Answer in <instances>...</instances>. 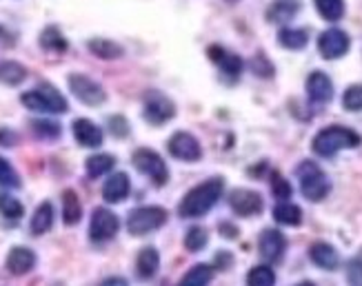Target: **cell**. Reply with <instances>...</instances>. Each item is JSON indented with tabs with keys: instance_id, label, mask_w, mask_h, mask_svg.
Instances as JSON below:
<instances>
[{
	"instance_id": "cell-10",
	"label": "cell",
	"mask_w": 362,
	"mask_h": 286,
	"mask_svg": "<svg viewBox=\"0 0 362 286\" xmlns=\"http://www.w3.org/2000/svg\"><path fill=\"white\" fill-rule=\"evenodd\" d=\"M167 149L171 155L176 157V160H182V162H198L202 157L200 142L187 131H178V133L171 136L167 142Z\"/></svg>"
},
{
	"instance_id": "cell-22",
	"label": "cell",
	"mask_w": 362,
	"mask_h": 286,
	"mask_svg": "<svg viewBox=\"0 0 362 286\" xmlns=\"http://www.w3.org/2000/svg\"><path fill=\"white\" fill-rule=\"evenodd\" d=\"M87 49L100 60H118L124 56L122 47L114 40H109V38H91L87 42Z\"/></svg>"
},
{
	"instance_id": "cell-1",
	"label": "cell",
	"mask_w": 362,
	"mask_h": 286,
	"mask_svg": "<svg viewBox=\"0 0 362 286\" xmlns=\"http://www.w3.org/2000/svg\"><path fill=\"white\" fill-rule=\"evenodd\" d=\"M223 191H225V182L220 178L200 182L182 198V202L178 206V213L182 218H200L204 213H209L218 204V200L223 198Z\"/></svg>"
},
{
	"instance_id": "cell-20",
	"label": "cell",
	"mask_w": 362,
	"mask_h": 286,
	"mask_svg": "<svg viewBox=\"0 0 362 286\" xmlns=\"http://www.w3.org/2000/svg\"><path fill=\"white\" fill-rule=\"evenodd\" d=\"M160 268V256L158 251L153 246H145L143 251L138 253V260H136V271L143 280H151Z\"/></svg>"
},
{
	"instance_id": "cell-17",
	"label": "cell",
	"mask_w": 362,
	"mask_h": 286,
	"mask_svg": "<svg viewBox=\"0 0 362 286\" xmlns=\"http://www.w3.org/2000/svg\"><path fill=\"white\" fill-rule=\"evenodd\" d=\"M129 191H132L129 176H127V173L118 171L103 184V198L109 204H118V202H122L124 198L129 196Z\"/></svg>"
},
{
	"instance_id": "cell-7",
	"label": "cell",
	"mask_w": 362,
	"mask_h": 286,
	"mask_svg": "<svg viewBox=\"0 0 362 286\" xmlns=\"http://www.w3.org/2000/svg\"><path fill=\"white\" fill-rule=\"evenodd\" d=\"M69 91L87 107H100L107 100L105 89L85 73H69Z\"/></svg>"
},
{
	"instance_id": "cell-43",
	"label": "cell",
	"mask_w": 362,
	"mask_h": 286,
	"mask_svg": "<svg viewBox=\"0 0 362 286\" xmlns=\"http://www.w3.org/2000/svg\"><path fill=\"white\" fill-rule=\"evenodd\" d=\"M220 233L227 235L229 240H233V237L238 235V229H235L233 225H229V222H223V225H220Z\"/></svg>"
},
{
	"instance_id": "cell-2",
	"label": "cell",
	"mask_w": 362,
	"mask_h": 286,
	"mask_svg": "<svg viewBox=\"0 0 362 286\" xmlns=\"http://www.w3.org/2000/svg\"><path fill=\"white\" fill-rule=\"evenodd\" d=\"M360 145V136L347 126H325L320 133H316L311 147L320 157H334L342 149H356Z\"/></svg>"
},
{
	"instance_id": "cell-42",
	"label": "cell",
	"mask_w": 362,
	"mask_h": 286,
	"mask_svg": "<svg viewBox=\"0 0 362 286\" xmlns=\"http://www.w3.org/2000/svg\"><path fill=\"white\" fill-rule=\"evenodd\" d=\"M16 142H18V136L11 133L9 129H5V126H3V129H0V145H3V147H13Z\"/></svg>"
},
{
	"instance_id": "cell-33",
	"label": "cell",
	"mask_w": 362,
	"mask_h": 286,
	"mask_svg": "<svg viewBox=\"0 0 362 286\" xmlns=\"http://www.w3.org/2000/svg\"><path fill=\"white\" fill-rule=\"evenodd\" d=\"M23 213H25V206L18 200L7 193H0V215L7 220H18L23 218Z\"/></svg>"
},
{
	"instance_id": "cell-37",
	"label": "cell",
	"mask_w": 362,
	"mask_h": 286,
	"mask_svg": "<svg viewBox=\"0 0 362 286\" xmlns=\"http://www.w3.org/2000/svg\"><path fill=\"white\" fill-rule=\"evenodd\" d=\"M342 107L347 111H362V83L351 85L342 95Z\"/></svg>"
},
{
	"instance_id": "cell-36",
	"label": "cell",
	"mask_w": 362,
	"mask_h": 286,
	"mask_svg": "<svg viewBox=\"0 0 362 286\" xmlns=\"http://www.w3.org/2000/svg\"><path fill=\"white\" fill-rule=\"evenodd\" d=\"M0 186H7V189H18L21 186V176L5 157H0Z\"/></svg>"
},
{
	"instance_id": "cell-34",
	"label": "cell",
	"mask_w": 362,
	"mask_h": 286,
	"mask_svg": "<svg viewBox=\"0 0 362 286\" xmlns=\"http://www.w3.org/2000/svg\"><path fill=\"white\" fill-rule=\"evenodd\" d=\"M207 242H209V235H207V231H204L202 227H192L187 231V235H185V246H187V251H202L204 246H207Z\"/></svg>"
},
{
	"instance_id": "cell-11",
	"label": "cell",
	"mask_w": 362,
	"mask_h": 286,
	"mask_svg": "<svg viewBox=\"0 0 362 286\" xmlns=\"http://www.w3.org/2000/svg\"><path fill=\"white\" fill-rule=\"evenodd\" d=\"M349 47H351L349 36L344 34L342 29H338V27H332V29L322 31L320 38H318V52L327 60L342 58L344 54L349 52Z\"/></svg>"
},
{
	"instance_id": "cell-3",
	"label": "cell",
	"mask_w": 362,
	"mask_h": 286,
	"mask_svg": "<svg viewBox=\"0 0 362 286\" xmlns=\"http://www.w3.org/2000/svg\"><path fill=\"white\" fill-rule=\"evenodd\" d=\"M21 102L29 111H38V114H65L69 109L65 95L49 83H40L36 89L25 91L21 95Z\"/></svg>"
},
{
	"instance_id": "cell-14",
	"label": "cell",
	"mask_w": 362,
	"mask_h": 286,
	"mask_svg": "<svg viewBox=\"0 0 362 286\" xmlns=\"http://www.w3.org/2000/svg\"><path fill=\"white\" fill-rule=\"evenodd\" d=\"M307 95L311 102L325 105L334 98V83L325 71H313L307 78Z\"/></svg>"
},
{
	"instance_id": "cell-30",
	"label": "cell",
	"mask_w": 362,
	"mask_h": 286,
	"mask_svg": "<svg viewBox=\"0 0 362 286\" xmlns=\"http://www.w3.org/2000/svg\"><path fill=\"white\" fill-rule=\"evenodd\" d=\"M214 278V266L209 264H196L194 268L182 275L180 286H207Z\"/></svg>"
},
{
	"instance_id": "cell-19",
	"label": "cell",
	"mask_w": 362,
	"mask_h": 286,
	"mask_svg": "<svg viewBox=\"0 0 362 286\" xmlns=\"http://www.w3.org/2000/svg\"><path fill=\"white\" fill-rule=\"evenodd\" d=\"M309 258L311 262L320 266V268H327V271H334V268L340 264V258H338V253L332 244H327V242H316V244H311L309 249Z\"/></svg>"
},
{
	"instance_id": "cell-44",
	"label": "cell",
	"mask_w": 362,
	"mask_h": 286,
	"mask_svg": "<svg viewBox=\"0 0 362 286\" xmlns=\"http://www.w3.org/2000/svg\"><path fill=\"white\" fill-rule=\"evenodd\" d=\"M100 286H129L127 280H122V278H107Z\"/></svg>"
},
{
	"instance_id": "cell-27",
	"label": "cell",
	"mask_w": 362,
	"mask_h": 286,
	"mask_svg": "<svg viewBox=\"0 0 362 286\" xmlns=\"http://www.w3.org/2000/svg\"><path fill=\"white\" fill-rule=\"evenodd\" d=\"M274 218L285 227H298L303 222V211L300 206H296L291 202H278L274 206Z\"/></svg>"
},
{
	"instance_id": "cell-23",
	"label": "cell",
	"mask_w": 362,
	"mask_h": 286,
	"mask_svg": "<svg viewBox=\"0 0 362 286\" xmlns=\"http://www.w3.org/2000/svg\"><path fill=\"white\" fill-rule=\"evenodd\" d=\"M300 9V0H274L269 11H267V20L269 23H289Z\"/></svg>"
},
{
	"instance_id": "cell-16",
	"label": "cell",
	"mask_w": 362,
	"mask_h": 286,
	"mask_svg": "<svg viewBox=\"0 0 362 286\" xmlns=\"http://www.w3.org/2000/svg\"><path fill=\"white\" fill-rule=\"evenodd\" d=\"M5 266H7V271L11 275H25L36 266V253L31 249H27V246H13L7 253Z\"/></svg>"
},
{
	"instance_id": "cell-29",
	"label": "cell",
	"mask_w": 362,
	"mask_h": 286,
	"mask_svg": "<svg viewBox=\"0 0 362 286\" xmlns=\"http://www.w3.org/2000/svg\"><path fill=\"white\" fill-rule=\"evenodd\" d=\"M278 42L285 47V49H305L307 42H309V36L305 29H291V27H285L278 31Z\"/></svg>"
},
{
	"instance_id": "cell-9",
	"label": "cell",
	"mask_w": 362,
	"mask_h": 286,
	"mask_svg": "<svg viewBox=\"0 0 362 286\" xmlns=\"http://www.w3.org/2000/svg\"><path fill=\"white\" fill-rule=\"evenodd\" d=\"M118 229H120L118 215L112 213L109 209H105V206H98V209L91 213V222H89V237H91V242H109V240H114Z\"/></svg>"
},
{
	"instance_id": "cell-41",
	"label": "cell",
	"mask_w": 362,
	"mask_h": 286,
	"mask_svg": "<svg viewBox=\"0 0 362 286\" xmlns=\"http://www.w3.org/2000/svg\"><path fill=\"white\" fill-rule=\"evenodd\" d=\"M347 280H349L351 286H362V258H356V260L349 262Z\"/></svg>"
},
{
	"instance_id": "cell-32",
	"label": "cell",
	"mask_w": 362,
	"mask_h": 286,
	"mask_svg": "<svg viewBox=\"0 0 362 286\" xmlns=\"http://www.w3.org/2000/svg\"><path fill=\"white\" fill-rule=\"evenodd\" d=\"M247 284L249 286H274L276 284V273L272 266H254L247 275Z\"/></svg>"
},
{
	"instance_id": "cell-8",
	"label": "cell",
	"mask_w": 362,
	"mask_h": 286,
	"mask_svg": "<svg viewBox=\"0 0 362 286\" xmlns=\"http://www.w3.org/2000/svg\"><path fill=\"white\" fill-rule=\"evenodd\" d=\"M143 116L149 124L160 126L176 116V105L171 102L163 91H147L145 105H143Z\"/></svg>"
},
{
	"instance_id": "cell-26",
	"label": "cell",
	"mask_w": 362,
	"mask_h": 286,
	"mask_svg": "<svg viewBox=\"0 0 362 286\" xmlns=\"http://www.w3.org/2000/svg\"><path fill=\"white\" fill-rule=\"evenodd\" d=\"M52 225H54V206L49 202L38 204V209L34 211V218H31V233L42 235L52 229Z\"/></svg>"
},
{
	"instance_id": "cell-25",
	"label": "cell",
	"mask_w": 362,
	"mask_h": 286,
	"mask_svg": "<svg viewBox=\"0 0 362 286\" xmlns=\"http://www.w3.org/2000/svg\"><path fill=\"white\" fill-rule=\"evenodd\" d=\"M27 81V69L16 60H3L0 62V83L7 87H18Z\"/></svg>"
},
{
	"instance_id": "cell-40",
	"label": "cell",
	"mask_w": 362,
	"mask_h": 286,
	"mask_svg": "<svg viewBox=\"0 0 362 286\" xmlns=\"http://www.w3.org/2000/svg\"><path fill=\"white\" fill-rule=\"evenodd\" d=\"M109 129H112V133L116 138H127L129 136V122L122 116H112L109 118Z\"/></svg>"
},
{
	"instance_id": "cell-35",
	"label": "cell",
	"mask_w": 362,
	"mask_h": 286,
	"mask_svg": "<svg viewBox=\"0 0 362 286\" xmlns=\"http://www.w3.org/2000/svg\"><path fill=\"white\" fill-rule=\"evenodd\" d=\"M31 131H34L42 140H54V138H58L62 133L60 124L52 122V120H34V122H31Z\"/></svg>"
},
{
	"instance_id": "cell-38",
	"label": "cell",
	"mask_w": 362,
	"mask_h": 286,
	"mask_svg": "<svg viewBox=\"0 0 362 286\" xmlns=\"http://www.w3.org/2000/svg\"><path fill=\"white\" fill-rule=\"evenodd\" d=\"M272 191L280 202H287L291 198V184L282 176H278V173H274V178H272Z\"/></svg>"
},
{
	"instance_id": "cell-13",
	"label": "cell",
	"mask_w": 362,
	"mask_h": 286,
	"mask_svg": "<svg viewBox=\"0 0 362 286\" xmlns=\"http://www.w3.org/2000/svg\"><path fill=\"white\" fill-rule=\"evenodd\" d=\"M71 131H74V138H76L78 145L85 147V149H96L103 145V129L96 122H91L87 118L74 120Z\"/></svg>"
},
{
	"instance_id": "cell-18",
	"label": "cell",
	"mask_w": 362,
	"mask_h": 286,
	"mask_svg": "<svg viewBox=\"0 0 362 286\" xmlns=\"http://www.w3.org/2000/svg\"><path fill=\"white\" fill-rule=\"evenodd\" d=\"M209 58L216 62V65L223 69V73H227L231 81H235V78L240 76L243 71V58H238L235 54L223 49V47H209Z\"/></svg>"
},
{
	"instance_id": "cell-31",
	"label": "cell",
	"mask_w": 362,
	"mask_h": 286,
	"mask_svg": "<svg viewBox=\"0 0 362 286\" xmlns=\"http://www.w3.org/2000/svg\"><path fill=\"white\" fill-rule=\"evenodd\" d=\"M313 3H316L318 13L329 23H336L344 16V0H313Z\"/></svg>"
},
{
	"instance_id": "cell-39",
	"label": "cell",
	"mask_w": 362,
	"mask_h": 286,
	"mask_svg": "<svg viewBox=\"0 0 362 286\" xmlns=\"http://www.w3.org/2000/svg\"><path fill=\"white\" fill-rule=\"evenodd\" d=\"M251 71H254L256 76H260V78H272L274 76V65L262 54H258L254 60H251Z\"/></svg>"
},
{
	"instance_id": "cell-15",
	"label": "cell",
	"mask_w": 362,
	"mask_h": 286,
	"mask_svg": "<svg viewBox=\"0 0 362 286\" xmlns=\"http://www.w3.org/2000/svg\"><path fill=\"white\" fill-rule=\"evenodd\" d=\"M285 235L276 229H267L262 231L260 240H258V249H260V256L267 260V262H278L282 260V253H285Z\"/></svg>"
},
{
	"instance_id": "cell-12",
	"label": "cell",
	"mask_w": 362,
	"mask_h": 286,
	"mask_svg": "<svg viewBox=\"0 0 362 286\" xmlns=\"http://www.w3.org/2000/svg\"><path fill=\"white\" fill-rule=\"evenodd\" d=\"M229 206L235 215H243V218H251V215H258L262 211V198L258 191H251V189H235L229 193Z\"/></svg>"
},
{
	"instance_id": "cell-45",
	"label": "cell",
	"mask_w": 362,
	"mask_h": 286,
	"mask_svg": "<svg viewBox=\"0 0 362 286\" xmlns=\"http://www.w3.org/2000/svg\"><path fill=\"white\" fill-rule=\"evenodd\" d=\"M296 286H316L313 282H300V284H296Z\"/></svg>"
},
{
	"instance_id": "cell-28",
	"label": "cell",
	"mask_w": 362,
	"mask_h": 286,
	"mask_svg": "<svg viewBox=\"0 0 362 286\" xmlns=\"http://www.w3.org/2000/svg\"><path fill=\"white\" fill-rule=\"evenodd\" d=\"M114 165H116V157L112 153H96V155L87 157L85 169H87L89 178H100V176H105V173L112 171Z\"/></svg>"
},
{
	"instance_id": "cell-21",
	"label": "cell",
	"mask_w": 362,
	"mask_h": 286,
	"mask_svg": "<svg viewBox=\"0 0 362 286\" xmlns=\"http://www.w3.org/2000/svg\"><path fill=\"white\" fill-rule=\"evenodd\" d=\"M83 218V204H81V198L74 189H67L62 191V222L69 227L78 225Z\"/></svg>"
},
{
	"instance_id": "cell-5",
	"label": "cell",
	"mask_w": 362,
	"mask_h": 286,
	"mask_svg": "<svg viewBox=\"0 0 362 286\" xmlns=\"http://www.w3.org/2000/svg\"><path fill=\"white\" fill-rule=\"evenodd\" d=\"M167 211L163 206H138L127 218V231L132 235H147L160 229L167 222Z\"/></svg>"
},
{
	"instance_id": "cell-6",
	"label": "cell",
	"mask_w": 362,
	"mask_h": 286,
	"mask_svg": "<svg viewBox=\"0 0 362 286\" xmlns=\"http://www.w3.org/2000/svg\"><path fill=\"white\" fill-rule=\"evenodd\" d=\"M132 162L156 186L167 184V180H169V169H167L163 157L156 153V151H151V149H136L134 155H132Z\"/></svg>"
},
{
	"instance_id": "cell-24",
	"label": "cell",
	"mask_w": 362,
	"mask_h": 286,
	"mask_svg": "<svg viewBox=\"0 0 362 286\" xmlns=\"http://www.w3.org/2000/svg\"><path fill=\"white\" fill-rule=\"evenodd\" d=\"M40 47L47 52H52V54H65L69 42L65 36H62V31L56 25H49L40 31Z\"/></svg>"
},
{
	"instance_id": "cell-4",
	"label": "cell",
	"mask_w": 362,
	"mask_h": 286,
	"mask_svg": "<svg viewBox=\"0 0 362 286\" xmlns=\"http://www.w3.org/2000/svg\"><path fill=\"white\" fill-rule=\"evenodd\" d=\"M296 176L300 180L303 196L311 202L325 200L329 196V191H332V182H329V178L325 176V171L309 160L300 162V167L296 169Z\"/></svg>"
}]
</instances>
